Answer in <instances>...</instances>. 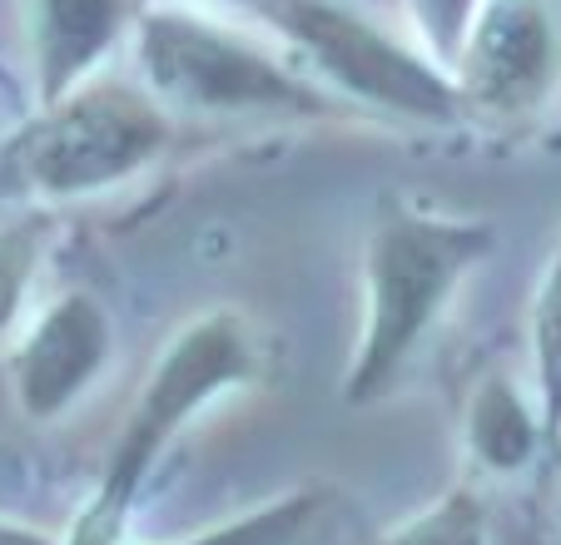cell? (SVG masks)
Returning <instances> with one entry per match:
<instances>
[{"instance_id": "obj_3", "label": "cell", "mask_w": 561, "mask_h": 545, "mask_svg": "<svg viewBox=\"0 0 561 545\" xmlns=\"http://www.w3.org/2000/svg\"><path fill=\"white\" fill-rule=\"evenodd\" d=\"M264 15L333 100L417 125H447L462 115L453 74L423 45L398 40L348 0H268Z\"/></svg>"}, {"instance_id": "obj_8", "label": "cell", "mask_w": 561, "mask_h": 545, "mask_svg": "<svg viewBox=\"0 0 561 545\" xmlns=\"http://www.w3.org/2000/svg\"><path fill=\"white\" fill-rule=\"evenodd\" d=\"M110 352V317L95 298L70 293L35 323L25 337L21 362H15V382H21V402L31 417H50L75 392L100 372Z\"/></svg>"}, {"instance_id": "obj_9", "label": "cell", "mask_w": 561, "mask_h": 545, "mask_svg": "<svg viewBox=\"0 0 561 545\" xmlns=\"http://www.w3.org/2000/svg\"><path fill=\"white\" fill-rule=\"evenodd\" d=\"M467 427H472V451L492 472L522 466L531 456V447H537V427H531L527 407H522L517 387H512L507 378H488L477 387Z\"/></svg>"}, {"instance_id": "obj_5", "label": "cell", "mask_w": 561, "mask_h": 545, "mask_svg": "<svg viewBox=\"0 0 561 545\" xmlns=\"http://www.w3.org/2000/svg\"><path fill=\"white\" fill-rule=\"evenodd\" d=\"M249 362H254V357H249V337H244V327H239V317H229V313H209L174 337L170 352L159 357L149 387L139 392V407L115 447V462H110V476H105V496H100L95 515L85 521L90 531L110 535L115 515L125 511L139 476L149 472L159 447L174 437V427L190 421L219 387L244 382Z\"/></svg>"}, {"instance_id": "obj_13", "label": "cell", "mask_w": 561, "mask_h": 545, "mask_svg": "<svg viewBox=\"0 0 561 545\" xmlns=\"http://www.w3.org/2000/svg\"><path fill=\"white\" fill-rule=\"evenodd\" d=\"M298 521H304V501H284V506H268V511L249 515L244 525H224V531L204 535V541H194V545H284ZM75 545H115V541L85 525V531L75 535Z\"/></svg>"}, {"instance_id": "obj_16", "label": "cell", "mask_w": 561, "mask_h": 545, "mask_svg": "<svg viewBox=\"0 0 561 545\" xmlns=\"http://www.w3.org/2000/svg\"><path fill=\"white\" fill-rule=\"evenodd\" d=\"M0 545H45V541L31 531H15V525H0Z\"/></svg>"}, {"instance_id": "obj_12", "label": "cell", "mask_w": 561, "mask_h": 545, "mask_svg": "<svg viewBox=\"0 0 561 545\" xmlns=\"http://www.w3.org/2000/svg\"><path fill=\"white\" fill-rule=\"evenodd\" d=\"M488 521H482V506L472 496H447L443 506H433L427 515H417L408 531H398L388 545H482Z\"/></svg>"}, {"instance_id": "obj_15", "label": "cell", "mask_w": 561, "mask_h": 545, "mask_svg": "<svg viewBox=\"0 0 561 545\" xmlns=\"http://www.w3.org/2000/svg\"><path fill=\"white\" fill-rule=\"evenodd\" d=\"M184 5H204V11H264L268 0H184Z\"/></svg>"}, {"instance_id": "obj_1", "label": "cell", "mask_w": 561, "mask_h": 545, "mask_svg": "<svg viewBox=\"0 0 561 545\" xmlns=\"http://www.w3.org/2000/svg\"><path fill=\"white\" fill-rule=\"evenodd\" d=\"M135 70L159 105L180 115H333L339 100L298 60L229 31L214 11L149 0L135 15Z\"/></svg>"}, {"instance_id": "obj_14", "label": "cell", "mask_w": 561, "mask_h": 545, "mask_svg": "<svg viewBox=\"0 0 561 545\" xmlns=\"http://www.w3.org/2000/svg\"><path fill=\"white\" fill-rule=\"evenodd\" d=\"M35 258H41V233H35V223L0 229V333L11 327L15 308H21L25 283H31V272H35Z\"/></svg>"}, {"instance_id": "obj_10", "label": "cell", "mask_w": 561, "mask_h": 545, "mask_svg": "<svg viewBox=\"0 0 561 545\" xmlns=\"http://www.w3.org/2000/svg\"><path fill=\"white\" fill-rule=\"evenodd\" d=\"M531 362L541 387V431L557 437L561 427V248L541 272L537 303H531Z\"/></svg>"}, {"instance_id": "obj_4", "label": "cell", "mask_w": 561, "mask_h": 545, "mask_svg": "<svg viewBox=\"0 0 561 545\" xmlns=\"http://www.w3.org/2000/svg\"><path fill=\"white\" fill-rule=\"evenodd\" d=\"M164 144H170V109L145 84L90 80L45 109L21 149V164L41 194L75 199L125 184L129 174L154 164Z\"/></svg>"}, {"instance_id": "obj_6", "label": "cell", "mask_w": 561, "mask_h": 545, "mask_svg": "<svg viewBox=\"0 0 561 545\" xmlns=\"http://www.w3.org/2000/svg\"><path fill=\"white\" fill-rule=\"evenodd\" d=\"M462 115L522 125L561 90V0H482L453 65Z\"/></svg>"}, {"instance_id": "obj_7", "label": "cell", "mask_w": 561, "mask_h": 545, "mask_svg": "<svg viewBox=\"0 0 561 545\" xmlns=\"http://www.w3.org/2000/svg\"><path fill=\"white\" fill-rule=\"evenodd\" d=\"M135 0H25L31 65L41 105H60L135 35Z\"/></svg>"}, {"instance_id": "obj_11", "label": "cell", "mask_w": 561, "mask_h": 545, "mask_svg": "<svg viewBox=\"0 0 561 545\" xmlns=\"http://www.w3.org/2000/svg\"><path fill=\"white\" fill-rule=\"evenodd\" d=\"M477 11H482V0H403L408 31L417 35V45H423L447 74H453L457 55H462Z\"/></svg>"}, {"instance_id": "obj_2", "label": "cell", "mask_w": 561, "mask_h": 545, "mask_svg": "<svg viewBox=\"0 0 561 545\" xmlns=\"http://www.w3.org/2000/svg\"><path fill=\"white\" fill-rule=\"evenodd\" d=\"M497 243L488 219H443V213L403 209L388 204L368 233L363 253V288H368V323H363L358 352H353L343 397L373 402L417 337L433 327V317L447 308L462 272L482 263Z\"/></svg>"}]
</instances>
